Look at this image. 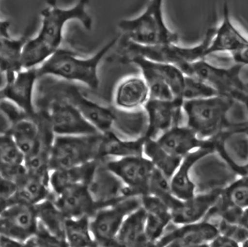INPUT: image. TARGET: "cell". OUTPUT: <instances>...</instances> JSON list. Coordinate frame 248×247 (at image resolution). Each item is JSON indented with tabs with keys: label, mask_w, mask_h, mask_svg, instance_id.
<instances>
[{
	"label": "cell",
	"mask_w": 248,
	"mask_h": 247,
	"mask_svg": "<svg viewBox=\"0 0 248 247\" xmlns=\"http://www.w3.org/2000/svg\"><path fill=\"white\" fill-rule=\"evenodd\" d=\"M90 0H78L70 8H61L56 0H47L41 11V26L33 38L24 45L22 57L23 68H38L61 47L64 30L71 21H78L87 30H91L93 21L88 12Z\"/></svg>",
	"instance_id": "cell-1"
},
{
	"label": "cell",
	"mask_w": 248,
	"mask_h": 247,
	"mask_svg": "<svg viewBox=\"0 0 248 247\" xmlns=\"http://www.w3.org/2000/svg\"><path fill=\"white\" fill-rule=\"evenodd\" d=\"M118 39L113 38L97 53L88 58L80 57L73 51L60 47L37 68L39 77H53L66 82H78L93 90H97L100 82L99 64L115 46Z\"/></svg>",
	"instance_id": "cell-2"
},
{
	"label": "cell",
	"mask_w": 248,
	"mask_h": 247,
	"mask_svg": "<svg viewBox=\"0 0 248 247\" xmlns=\"http://www.w3.org/2000/svg\"><path fill=\"white\" fill-rule=\"evenodd\" d=\"M164 1L148 0L140 15L119 23L118 27L128 41L141 45L178 44V34L166 21Z\"/></svg>",
	"instance_id": "cell-3"
},
{
	"label": "cell",
	"mask_w": 248,
	"mask_h": 247,
	"mask_svg": "<svg viewBox=\"0 0 248 247\" xmlns=\"http://www.w3.org/2000/svg\"><path fill=\"white\" fill-rule=\"evenodd\" d=\"M102 133L93 135L54 136L50 151L51 171L99 159Z\"/></svg>",
	"instance_id": "cell-4"
},
{
	"label": "cell",
	"mask_w": 248,
	"mask_h": 247,
	"mask_svg": "<svg viewBox=\"0 0 248 247\" xmlns=\"http://www.w3.org/2000/svg\"><path fill=\"white\" fill-rule=\"evenodd\" d=\"M229 98L217 95L214 97L184 101L183 114L186 125L201 139H213L223 128L224 115Z\"/></svg>",
	"instance_id": "cell-5"
},
{
	"label": "cell",
	"mask_w": 248,
	"mask_h": 247,
	"mask_svg": "<svg viewBox=\"0 0 248 247\" xmlns=\"http://www.w3.org/2000/svg\"><path fill=\"white\" fill-rule=\"evenodd\" d=\"M242 66L236 63L229 68L216 66L205 59L184 65L181 70L185 75L206 82L220 95L241 97L248 93L246 82L242 79Z\"/></svg>",
	"instance_id": "cell-6"
},
{
	"label": "cell",
	"mask_w": 248,
	"mask_h": 247,
	"mask_svg": "<svg viewBox=\"0 0 248 247\" xmlns=\"http://www.w3.org/2000/svg\"><path fill=\"white\" fill-rule=\"evenodd\" d=\"M211 30H208L205 38L193 46H179L177 44L157 45H141L127 40L124 45L125 57L140 55L156 62H165L183 68L184 65L198 60L207 59V48Z\"/></svg>",
	"instance_id": "cell-7"
},
{
	"label": "cell",
	"mask_w": 248,
	"mask_h": 247,
	"mask_svg": "<svg viewBox=\"0 0 248 247\" xmlns=\"http://www.w3.org/2000/svg\"><path fill=\"white\" fill-rule=\"evenodd\" d=\"M142 206V197H125L104 206L90 218V229L97 247L115 246V239L124 219Z\"/></svg>",
	"instance_id": "cell-8"
},
{
	"label": "cell",
	"mask_w": 248,
	"mask_h": 247,
	"mask_svg": "<svg viewBox=\"0 0 248 247\" xmlns=\"http://www.w3.org/2000/svg\"><path fill=\"white\" fill-rule=\"evenodd\" d=\"M104 164L124 183L125 197L148 194V185L155 167L145 155L110 159Z\"/></svg>",
	"instance_id": "cell-9"
},
{
	"label": "cell",
	"mask_w": 248,
	"mask_h": 247,
	"mask_svg": "<svg viewBox=\"0 0 248 247\" xmlns=\"http://www.w3.org/2000/svg\"><path fill=\"white\" fill-rule=\"evenodd\" d=\"M212 140L215 153L235 173H248V126L222 128Z\"/></svg>",
	"instance_id": "cell-10"
},
{
	"label": "cell",
	"mask_w": 248,
	"mask_h": 247,
	"mask_svg": "<svg viewBox=\"0 0 248 247\" xmlns=\"http://www.w3.org/2000/svg\"><path fill=\"white\" fill-rule=\"evenodd\" d=\"M51 90L58 98L51 103L46 117L54 135H93L100 133L74 104L58 94L52 88Z\"/></svg>",
	"instance_id": "cell-11"
},
{
	"label": "cell",
	"mask_w": 248,
	"mask_h": 247,
	"mask_svg": "<svg viewBox=\"0 0 248 247\" xmlns=\"http://www.w3.org/2000/svg\"><path fill=\"white\" fill-rule=\"evenodd\" d=\"M59 81L51 87L58 94L74 104L99 133L104 134L112 131L115 125V111L90 100L74 84Z\"/></svg>",
	"instance_id": "cell-12"
},
{
	"label": "cell",
	"mask_w": 248,
	"mask_h": 247,
	"mask_svg": "<svg viewBox=\"0 0 248 247\" xmlns=\"http://www.w3.org/2000/svg\"><path fill=\"white\" fill-rule=\"evenodd\" d=\"M39 227V218L35 205L16 201L1 208L0 232L20 241L24 246L35 235Z\"/></svg>",
	"instance_id": "cell-13"
},
{
	"label": "cell",
	"mask_w": 248,
	"mask_h": 247,
	"mask_svg": "<svg viewBox=\"0 0 248 247\" xmlns=\"http://www.w3.org/2000/svg\"><path fill=\"white\" fill-rule=\"evenodd\" d=\"M39 77L37 68L22 69L14 76L4 78L1 84V99L16 104L30 118L37 113L33 105L36 82Z\"/></svg>",
	"instance_id": "cell-14"
},
{
	"label": "cell",
	"mask_w": 248,
	"mask_h": 247,
	"mask_svg": "<svg viewBox=\"0 0 248 247\" xmlns=\"http://www.w3.org/2000/svg\"><path fill=\"white\" fill-rule=\"evenodd\" d=\"M217 227L213 221L202 220L194 223L177 226L165 232L156 243L157 247H209L218 235Z\"/></svg>",
	"instance_id": "cell-15"
},
{
	"label": "cell",
	"mask_w": 248,
	"mask_h": 247,
	"mask_svg": "<svg viewBox=\"0 0 248 247\" xmlns=\"http://www.w3.org/2000/svg\"><path fill=\"white\" fill-rule=\"evenodd\" d=\"M210 30L207 57L217 53H228L231 55L248 43V35L234 22L228 3H225L222 7V18L218 25Z\"/></svg>",
	"instance_id": "cell-16"
},
{
	"label": "cell",
	"mask_w": 248,
	"mask_h": 247,
	"mask_svg": "<svg viewBox=\"0 0 248 247\" xmlns=\"http://www.w3.org/2000/svg\"><path fill=\"white\" fill-rule=\"evenodd\" d=\"M183 104L177 101L158 100L149 98L143 106L147 116L145 138L157 139L183 119Z\"/></svg>",
	"instance_id": "cell-17"
},
{
	"label": "cell",
	"mask_w": 248,
	"mask_h": 247,
	"mask_svg": "<svg viewBox=\"0 0 248 247\" xmlns=\"http://www.w3.org/2000/svg\"><path fill=\"white\" fill-rule=\"evenodd\" d=\"M51 197L67 218L92 217L99 209L87 184L68 186Z\"/></svg>",
	"instance_id": "cell-18"
},
{
	"label": "cell",
	"mask_w": 248,
	"mask_h": 247,
	"mask_svg": "<svg viewBox=\"0 0 248 247\" xmlns=\"http://www.w3.org/2000/svg\"><path fill=\"white\" fill-rule=\"evenodd\" d=\"M222 187H217L205 193H199L180 204L171 211V222L176 226L202 221L211 208L218 201Z\"/></svg>",
	"instance_id": "cell-19"
},
{
	"label": "cell",
	"mask_w": 248,
	"mask_h": 247,
	"mask_svg": "<svg viewBox=\"0 0 248 247\" xmlns=\"http://www.w3.org/2000/svg\"><path fill=\"white\" fill-rule=\"evenodd\" d=\"M101 161L89 183V191L98 208L112 205L125 197L124 183Z\"/></svg>",
	"instance_id": "cell-20"
},
{
	"label": "cell",
	"mask_w": 248,
	"mask_h": 247,
	"mask_svg": "<svg viewBox=\"0 0 248 247\" xmlns=\"http://www.w3.org/2000/svg\"><path fill=\"white\" fill-rule=\"evenodd\" d=\"M156 140L166 151L182 158L198 148L213 147L212 139H201L191 127L181 124L171 127Z\"/></svg>",
	"instance_id": "cell-21"
},
{
	"label": "cell",
	"mask_w": 248,
	"mask_h": 247,
	"mask_svg": "<svg viewBox=\"0 0 248 247\" xmlns=\"http://www.w3.org/2000/svg\"><path fill=\"white\" fill-rule=\"evenodd\" d=\"M30 38L28 34L14 38L9 32V24L1 21V78H8L24 69L22 57L24 45Z\"/></svg>",
	"instance_id": "cell-22"
},
{
	"label": "cell",
	"mask_w": 248,
	"mask_h": 247,
	"mask_svg": "<svg viewBox=\"0 0 248 247\" xmlns=\"http://www.w3.org/2000/svg\"><path fill=\"white\" fill-rule=\"evenodd\" d=\"M124 60L138 66L149 89V98L173 101L174 96L160 68L159 62L140 55L124 57Z\"/></svg>",
	"instance_id": "cell-23"
},
{
	"label": "cell",
	"mask_w": 248,
	"mask_h": 247,
	"mask_svg": "<svg viewBox=\"0 0 248 247\" xmlns=\"http://www.w3.org/2000/svg\"><path fill=\"white\" fill-rule=\"evenodd\" d=\"M142 206L147 214L146 235L150 246H156L171 222V212L169 206L153 195L142 197Z\"/></svg>",
	"instance_id": "cell-24"
},
{
	"label": "cell",
	"mask_w": 248,
	"mask_h": 247,
	"mask_svg": "<svg viewBox=\"0 0 248 247\" xmlns=\"http://www.w3.org/2000/svg\"><path fill=\"white\" fill-rule=\"evenodd\" d=\"M214 153L213 147H201L183 157L179 168L171 178V191L175 197L183 201L195 196L196 185L190 177V171L197 162Z\"/></svg>",
	"instance_id": "cell-25"
},
{
	"label": "cell",
	"mask_w": 248,
	"mask_h": 247,
	"mask_svg": "<svg viewBox=\"0 0 248 247\" xmlns=\"http://www.w3.org/2000/svg\"><path fill=\"white\" fill-rule=\"evenodd\" d=\"M149 97V89L142 76H130L118 84L114 103L119 110L135 111L142 108Z\"/></svg>",
	"instance_id": "cell-26"
},
{
	"label": "cell",
	"mask_w": 248,
	"mask_h": 247,
	"mask_svg": "<svg viewBox=\"0 0 248 247\" xmlns=\"http://www.w3.org/2000/svg\"><path fill=\"white\" fill-rule=\"evenodd\" d=\"M144 136L136 139H124L113 131L102 134L99 146V159L107 157H127V156L144 155Z\"/></svg>",
	"instance_id": "cell-27"
},
{
	"label": "cell",
	"mask_w": 248,
	"mask_h": 247,
	"mask_svg": "<svg viewBox=\"0 0 248 247\" xmlns=\"http://www.w3.org/2000/svg\"><path fill=\"white\" fill-rule=\"evenodd\" d=\"M146 211L141 206L124 219L115 239L118 247L150 246L146 235Z\"/></svg>",
	"instance_id": "cell-28"
},
{
	"label": "cell",
	"mask_w": 248,
	"mask_h": 247,
	"mask_svg": "<svg viewBox=\"0 0 248 247\" xmlns=\"http://www.w3.org/2000/svg\"><path fill=\"white\" fill-rule=\"evenodd\" d=\"M100 160H94L71 168L57 169L51 171L50 186L56 194L68 186L78 184L89 185Z\"/></svg>",
	"instance_id": "cell-29"
},
{
	"label": "cell",
	"mask_w": 248,
	"mask_h": 247,
	"mask_svg": "<svg viewBox=\"0 0 248 247\" xmlns=\"http://www.w3.org/2000/svg\"><path fill=\"white\" fill-rule=\"evenodd\" d=\"M51 196L52 190L50 186V179L34 176L28 172V175L24 177V179L20 183H18V190L15 197H13L4 206L16 201L37 205L42 202L43 201L49 198Z\"/></svg>",
	"instance_id": "cell-30"
},
{
	"label": "cell",
	"mask_w": 248,
	"mask_h": 247,
	"mask_svg": "<svg viewBox=\"0 0 248 247\" xmlns=\"http://www.w3.org/2000/svg\"><path fill=\"white\" fill-rule=\"evenodd\" d=\"M35 206L39 223L45 227L51 234L67 242L65 235L67 217L59 210L52 197L43 201Z\"/></svg>",
	"instance_id": "cell-31"
},
{
	"label": "cell",
	"mask_w": 248,
	"mask_h": 247,
	"mask_svg": "<svg viewBox=\"0 0 248 247\" xmlns=\"http://www.w3.org/2000/svg\"><path fill=\"white\" fill-rule=\"evenodd\" d=\"M143 153L145 156L150 159L155 168L170 179L177 171V168H179L183 160L182 157L174 156L166 151L156 139L146 138Z\"/></svg>",
	"instance_id": "cell-32"
},
{
	"label": "cell",
	"mask_w": 248,
	"mask_h": 247,
	"mask_svg": "<svg viewBox=\"0 0 248 247\" xmlns=\"http://www.w3.org/2000/svg\"><path fill=\"white\" fill-rule=\"evenodd\" d=\"M90 218H67L65 235L68 247H97L90 229Z\"/></svg>",
	"instance_id": "cell-33"
},
{
	"label": "cell",
	"mask_w": 248,
	"mask_h": 247,
	"mask_svg": "<svg viewBox=\"0 0 248 247\" xmlns=\"http://www.w3.org/2000/svg\"><path fill=\"white\" fill-rule=\"evenodd\" d=\"M148 194L153 195L163 201L170 210L175 209L182 200L175 197L171 187V179L165 176L162 171L155 168L152 174L149 185Z\"/></svg>",
	"instance_id": "cell-34"
},
{
	"label": "cell",
	"mask_w": 248,
	"mask_h": 247,
	"mask_svg": "<svg viewBox=\"0 0 248 247\" xmlns=\"http://www.w3.org/2000/svg\"><path fill=\"white\" fill-rule=\"evenodd\" d=\"M25 156L10 133L0 137V168H12L24 164Z\"/></svg>",
	"instance_id": "cell-35"
},
{
	"label": "cell",
	"mask_w": 248,
	"mask_h": 247,
	"mask_svg": "<svg viewBox=\"0 0 248 247\" xmlns=\"http://www.w3.org/2000/svg\"><path fill=\"white\" fill-rule=\"evenodd\" d=\"M222 197L234 206L242 209L248 208V174L239 176L233 183L222 188Z\"/></svg>",
	"instance_id": "cell-36"
},
{
	"label": "cell",
	"mask_w": 248,
	"mask_h": 247,
	"mask_svg": "<svg viewBox=\"0 0 248 247\" xmlns=\"http://www.w3.org/2000/svg\"><path fill=\"white\" fill-rule=\"evenodd\" d=\"M219 94L216 89L207 83L198 79L195 77H185V83L183 89V100H193L200 98L214 97Z\"/></svg>",
	"instance_id": "cell-37"
},
{
	"label": "cell",
	"mask_w": 248,
	"mask_h": 247,
	"mask_svg": "<svg viewBox=\"0 0 248 247\" xmlns=\"http://www.w3.org/2000/svg\"><path fill=\"white\" fill-rule=\"evenodd\" d=\"M29 247H68L66 241H62L51 234L45 227L39 223L35 235L29 239L25 243Z\"/></svg>",
	"instance_id": "cell-38"
},
{
	"label": "cell",
	"mask_w": 248,
	"mask_h": 247,
	"mask_svg": "<svg viewBox=\"0 0 248 247\" xmlns=\"http://www.w3.org/2000/svg\"><path fill=\"white\" fill-rule=\"evenodd\" d=\"M216 225L220 234L233 239L242 247L248 240V230L238 224L231 223L222 219H219L218 222Z\"/></svg>",
	"instance_id": "cell-39"
},
{
	"label": "cell",
	"mask_w": 248,
	"mask_h": 247,
	"mask_svg": "<svg viewBox=\"0 0 248 247\" xmlns=\"http://www.w3.org/2000/svg\"><path fill=\"white\" fill-rule=\"evenodd\" d=\"M18 185L10 180L1 178V207L5 206L15 197Z\"/></svg>",
	"instance_id": "cell-40"
},
{
	"label": "cell",
	"mask_w": 248,
	"mask_h": 247,
	"mask_svg": "<svg viewBox=\"0 0 248 247\" xmlns=\"http://www.w3.org/2000/svg\"><path fill=\"white\" fill-rule=\"evenodd\" d=\"M209 247H240V245L234 241L233 239L228 237L227 235H222L219 233L218 235L216 236L215 238L213 239L212 242L210 243Z\"/></svg>",
	"instance_id": "cell-41"
},
{
	"label": "cell",
	"mask_w": 248,
	"mask_h": 247,
	"mask_svg": "<svg viewBox=\"0 0 248 247\" xmlns=\"http://www.w3.org/2000/svg\"><path fill=\"white\" fill-rule=\"evenodd\" d=\"M230 56L236 64L241 65L242 67L248 66V43Z\"/></svg>",
	"instance_id": "cell-42"
},
{
	"label": "cell",
	"mask_w": 248,
	"mask_h": 247,
	"mask_svg": "<svg viewBox=\"0 0 248 247\" xmlns=\"http://www.w3.org/2000/svg\"><path fill=\"white\" fill-rule=\"evenodd\" d=\"M1 247H25L20 241H17L15 239L11 238L7 235H1Z\"/></svg>",
	"instance_id": "cell-43"
},
{
	"label": "cell",
	"mask_w": 248,
	"mask_h": 247,
	"mask_svg": "<svg viewBox=\"0 0 248 247\" xmlns=\"http://www.w3.org/2000/svg\"><path fill=\"white\" fill-rule=\"evenodd\" d=\"M238 225L242 227H245L246 229L248 230V207L242 209V214L240 216L239 222Z\"/></svg>",
	"instance_id": "cell-44"
},
{
	"label": "cell",
	"mask_w": 248,
	"mask_h": 247,
	"mask_svg": "<svg viewBox=\"0 0 248 247\" xmlns=\"http://www.w3.org/2000/svg\"></svg>",
	"instance_id": "cell-45"
}]
</instances>
